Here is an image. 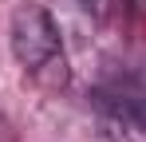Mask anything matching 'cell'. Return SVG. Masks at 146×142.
<instances>
[{"label":"cell","instance_id":"cell-2","mask_svg":"<svg viewBox=\"0 0 146 142\" xmlns=\"http://www.w3.org/2000/svg\"><path fill=\"white\" fill-rule=\"evenodd\" d=\"M95 142H138V138H134V134H126V130H119V126H111V122H99Z\"/></svg>","mask_w":146,"mask_h":142},{"label":"cell","instance_id":"cell-3","mask_svg":"<svg viewBox=\"0 0 146 142\" xmlns=\"http://www.w3.org/2000/svg\"><path fill=\"white\" fill-rule=\"evenodd\" d=\"M0 142H12V126H8L4 115H0Z\"/></svg>","mask_w":146,"mask_h":142},{"label":"cell","instance_id":"cell-1","mask_svg":"<svg viewBox=\"0 0 146 142\" xmlns=\"http://www.w3.org/2000/svg\"><path fill=\"white\" fill-rule=\"evenodd\" d=\"M12 55L16 63L40 83V87H63L67 83V59L59 24L51 20L44 4H20L12 12Z\"/></svg>","mask_w":146,"mask_h":142}]
</instances>
